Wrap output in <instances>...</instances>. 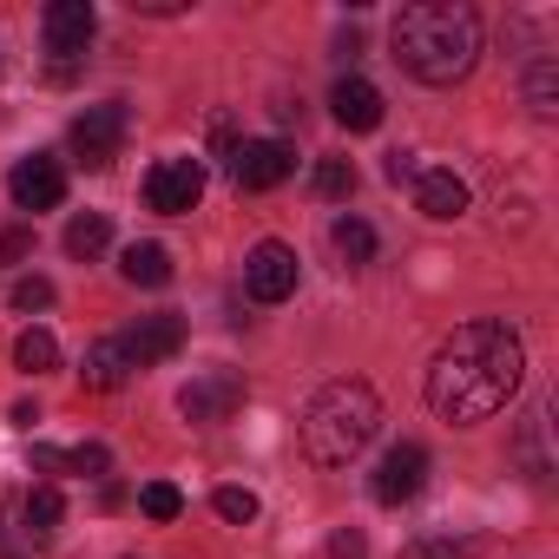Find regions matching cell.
Returning a JSON list of instances; mask_svg holds the SVG:
<instances>
[{
    "label": "cell",
    "instance_id": "1",
    "mask_svg": "<svg viewBox=\"0 0 559 559\" xmlns=\"http://www.w3.org/2000/svg\"><path fill=\"white\" fill-rule=\"evenodd\" d=\"M526 382V349L507 323H461L435 362H428V408L448 428H474L487 415H500Z\"/></svg>",
    "mask_w": 559,
    "mask_h": 559
},
{
    "label": "cell",
    "instance_id": "2",
    "mask_svg": "<svg viewBox=\"0 0 559 559\" xmlns=\"http://www.w3.org/2000/svg\"><path fill=\"white\" fill-rule=\"evenodd\" d=\"M389 40H395V60L421 86H454L480 60V14L461 8V0H415V8L395 14Z\"/></svg>",
    "mask_w": 559,
    "mask_h": 559
},
{
    "label": "cell",
    "instance_id": "3",
    "mask_svg": "<svg viewBox=\"0 0 559 559\" xmlns=\"http://www.w3.org/2000/svg\"><path fill=\"white\" fill-rule=\"evenodd\" d=\"M376 435H382V395L356 376L323 382L304 408V454L317 467H349Z\"/></svg>",
    "mask_w": 559,
    "mask_h": 559
},
{
    "label": "cell",
    "instance_id": "4",
    "mask_svg": "<svg viewBox=\"0 0 559 559\" xmlns=\"http://www.w3.org/2000/svg\"><path fill=\"white\" fill-rule=\"evenodd\" d=\"M297 276H304L297 250L276 243V237H263V243L243 257V290H250L257 304H290V297H297Z\"/></svg>",
    "mask_w": 559,
    "mask_h": 559
},
{
    "label": "cell",
    "instance_id": "5",
    "mask_svg": "<svg viewBox=\"0 0 559 559\" xmlns=\"http://www.w3.org/2000/svg\"><path fill=\"white\" fill-rule=\"evenodd\" d=\"M73 158L86 165V171H106L112 158H119V145H126V106L119 99H106V106H86L80 119H73Z\"/></svg>",
    "mask_w": 559,
    "mask_h": 559
},
{
    "label": "cell",
    "instance_id": "6",
    "mask_svg": "<svg viewBox=\"0 0 559 559\" xmlns=\"http://www.w3.org/2000/svg\"><path fill=\"white\" fill-rule=\"evenodd\" d=\"M237 408H243V376H230V369H204V376H191L178 389V415L198 421V428H217Z\"/></svg>",
    "mask_w": 559,
    "mask_h": 559
},
{
    "label": "cell",
    "instance_id": "7",
    "mask_svg": "<svg viewBox=\"0 0 559 559\" xmlns=\"http://www.w3.org/2000/svg\"><path fill=\"white\" fill-rule=\"evenodd\" d=\"M40 34H47L53 73L67 80V73H73V60L93 47V34H99V14L86 8V0H53V8H47V21H40Z\"/></svg>",
    "mask_w": 559,
    "mask_h": 559
},
{
    "label": "cell",
    "instance_id": "8",
    "mask_svg": "<svg viewBox=\"0 0 559 559\" xmlns=\"http://www.w3.org/2000/svg\"><path fill=\"white\" fill-rule=\"evenodd\" d=\"M421 487H428V448H421V441H395V448L376 461V474H369V493H376L382 507H408Z\"/></svg>",
    "mask_w": 559,
    "mask_h": 559
},
{
    "label": "cell",
    "instance_id": "9",
    "mask_svg": "<svg viewBox=\"0 0 559 559\" xmlns=\"http://www.w3.org/2000/svg\"><path fill=\"white\" fill-rule=\"evenodd\" d=\"M198 198H204V165L198 158H158L145 171V204L152 211L185 217V211H198Z\"/></svg>",
    "mask_w": 559,
    "mask_h": 559
},
{
    "label": "cell",
    "instance_id": "10",
    "mask_svg": "<svg viewBox=\"0 0 559 559\" xmlns=\"http://www.w3.org/2000/svg\"><path fill=\"white\" fill-rule=\"evenodd\" d=\"M290 171H297V152H290L284 139H250V145H237V158H230L237 191H276Z\"/></svg>",
    "mask_w": 559,
    "mask_h": 559
},
{
    "label": "cell",
    "instance_id": "11",
    "mask_svg": "<svg viewBox=\"0 0 559 559\" xmlns=\"http://www.w3.org/2000/svg\"><path fill=\"white\" fill-rule=\"evenodd\" d=\"M8 191H14V204H21V211H53V204L67 198V171H60V158H53V152H34V158H21V165H14Z\"/></svg>",
    "mask_w": 559,
    "mask_h": 559
},
{
    "label": "cell",
    "instance_id": "12",
    "mask_svg": "<svg viewBox=\"0 0 559 559\" xmlns=\"http://www.w3.org/2000/svg\"><path fill=\"white\" fill-rule=\"evenodd\" d=\"M185 349V317L158 310V317H139V330H126V356L132 369H152V362H171Z\"/></svg>",
    "mask_w": 559,
    "mask_h": 559
},
{
    "label": "cell",
    "instance_id": "13",
    "mask_svg": "<svg viewBox=\"0 0 559 559\" xmlns=\"http://www.w3.org/2000/svg\"><path fill=\"white\" fill-rule=\"evenodd\" d=\"M330 112H336L343 132H376V126H382V93H376L362 73H343V80L330 86Z\"/></svg>",
    "mask_w": 559,
    "mask_h": 559
},
{
    "label": "cell",
    "instance_id": "14",
    "mask_svg": "<svg viewBox=\"0 0 559 559\" xmlns=\"http://www.w3.org/2000/svg\"><path fill=\"white\" fill-rule=\"evenodd\" d=\"M415 211L435 217V224L461 217V211H467V178L448 171V165H421V178H415Z\"/></svg>",
    "mask_w": 559,
    "mask_h": 559
},
{
    "label": "cell",
    "instance_id": "15",
    "mask_svg": "<svg viewBox=\"0 0 559 559\" xmlns=\"http://www.w3.org/2000/svg\"><path fill=\"white\" fill-rule=\"evenodd\" d=\"M119 276H126L132 290H165V284H171V250H165V243H126Z\"/></svg>",
    "mask_w": 559,
    "mask_h": 559
},
{
    "label": "cell",
    "instance_id": "16",
    "mask_svg": "<svg viewBox=\"0 0 559 559\" xmlns=\"http://www.w3.org/2000/svg\"><path fill=\"white\" fill-rule=\"evenodd\" d=\"M126 376H132L126 336H99V343L86 349V362H80V382H86V389H119Z\"/></svg>",
    "mask_w": 559,
    "mask_h": 559
},
{
    "label": "cell",
    "instance_id": "17",
    "mask_svg": "<svg viewBox=\"0 0 559 559\" xmlns=\"http://www.w3.org/2000/svg\"><path fill=\"white\" fill-rule=\"evenodd\" d=\"M526 106H533V119H552L559 112V60H533L526 67Z\"/></svg>",
    "mask_w": 559,
    "mask_h": 559
},
{
    "label": "cell",
    "instance_id": "18",
    "mask_svg": "<svg viewBox=\"0 0 559 559\" xmlns=\"http://www.w3.org/2000/svg\"><path fill=\"white\" fill-rule=\"evenodd\" d=\"M21 520H27L34 539H47V533L67 520V493H60V487H34V493L21 500Z\"/></svg>",
    "mask_w": 559,
    "mask_h": 559
},
{
    "label": "cell",
    "instance_id": "19",
    "mask_svg": "<svg viewBox=\"0 0 559 559\" xmlns=\"http://www.w3.org/2000/svg\"><path fill=\"white\" fill-rule=\"evenodd\" d=\"M106 243H112V217L106 211H86V217L67 224V257H99Z\"/></svg>",
    "mask_w": 559,
    "mask_h": 559
},
{
    "label": "cell",
    "instance_id": "20",
    "mask_svg": "<svg viewBox=\"0 0 559 559\" xmlns=\"http://www.w3.org/2000/svg\"><path fill=\"white\" fill-rule=\"evenodd\" d=\"M14 362H21L27 376H53V369H60V343H53V330H21Z\"/></svg>",
    "mask_w": 559,
    "mask_h": 559
},
{
    "label": "cell",
    "instance_id": "21",
    "mask_svg": "<svg viewBox=\"0 0 559 559\" xmlns=\"http://www.w3.org/2000/svg\"><path fill=\"white\" fill-rule=\"evenodd\" d=\"M330 243H336L343 263H369V257H376V230H369L362 217H336V224H330Z\"/></svg>",
    "mask_w": 559,
    "mask_h": 559
},
{
    "label": "cell",
    "instance_id": "22",
    "mask_svg": "<svg viewBox=\"0 0 559 559\" xmlns=\"http://www.w3.org/2000/svg\"><path fill=\"white\" fill-rule=\"evenodd\" d=\"M139 507H145V520H158V526H171V520L185 513V493H178L171 480H152V487H139Z\"/></svg>",
    "mask_w": 559,
    "mask_h": 559
},
{
    "label": "cell",
    "instance_id": "23",
    "mask_svg": "<svg viewBox=\"0 0 559 559\" xmlns=\"http://www.w3.org/2000/svg\"><path fill=\"white\" fill-rule=\"evenodd\" d=\"M211 507H217V520H230V526H250V520H257V493H250V487H217Z\"/></svg>",
    "mask_w": 559,
    "mask_h": 559
},
{
    "label": "cell",
    "instance_id": "24",
    "mask_svg": "<svg viewBox=\"0 0 559 559\" xmlns=\"http://www.w3.org/2000/svg\"><path fill=\"white\" fill-rule=\"evenodd\" d=\"M8 304H14L21 317H34V310H53V276H21V284L8 290Z\"/></svg>",
    "mask_w": 559,
    "mask_h": 559
},
{
    "label": "cell",
    "instance_id": "25",
    "mask_svg": "<svg viewBox=\"0 0 559 559\" xmlns=\"http://www.w3.org/2000/svg\"><path fill=\"white\" fill-rule=\"evenodd\" d=\"M317 191H323V198H349V191H356V165H349V158H323V165H317Z\"/></svg>",
    "mask_w": 559,
    "mask_h": 559
},
{
    "label": "cell",
    "instance_id": "26",
    "mask_svg": "<svg viewBox=\"0 0 559 559\" xmlns=\"http://www.w3.org/2000/svg\"><path fill=\"white\" fill-rule=\"evenodd\" d=\"M67 467H73V474H86V480H106V474H112V448H99V441L67 448Z\"/></svg>",
    "mask_w": 559,
    "mask_h": 559
},
{
    "label": "cell",
    "instance_id": "27",
    "mask_svg": "<svg viewBox=\"0 0 559 559\" xmlns=\"http://www.w3.org/2000/svg\"><path fill=\"white\" fill-rule=\"evenodd\" d=\"M330 559H369V539L356 526H343V533H330Z\"/></svg>",
    "mask_w": 559,
    "mask_h": 559
},
{
    "label": "cell",
    "instance_id": "28",
    "mask_svg": "<svg viewBox=\"0 0 559 559\" xmlns=\"http://www.w3.org/2000/svg\"><path fill=\"white\" fill-rule=\"evenodd\" d=\"M461 552H467V546H454V539H415L402 559H461Z\"/></svg>",
    "mask_w": 559,
    "mask_h": 559
},
{
    "label": "cell",
    "instance_id": "29",
    "mask_svg": "<svg viewBox=\"0 0 559 559\" xmlns=\"http://www.w3.org/2000/svg\"><path fill=\"white\" fill-rule=\"evenodd\" d=\"M421 178V158L415 152H389V185H415Z\"/></svg>",
    "mask_w": 559,
    "mask_h": 559
},
{
    "label": "cell",
    "instance_id": "30",
    "mask_svg": "<svg viewBox=\"0 0 559 559\" xmlns=\"http://www.w3.org/2000/svg\"><path fill=\"white\" fill-rule=\"evenodd\" d=\"M34 250V230H0V263H21Z\"/></svg>",
    "mask_w": 559,
    "mask_h": 559
},
{
    "label": "cell",
    "instance_id": "31",
    "mask_svg": "<svg viewBox=\"0 0 559 559\" xmlns=\"http://www.w3.org/2000/svg\"><path fill=\"white\" fill-rule=\"evenodd\" d=\"M211 145H217V158H237V132H230V119L211 126Z\"/></svg>",
    "mask_w": 559,
    "mask_h": 559
},
{
    "label": "cell",
    "instance_id": "32",
    "mask_svg": "<svg viewBox=\"0 0 559 559\" xmlns=\"http://www.w3.org/2000/svg\"><path fill=\"white\" fill-rule=\"evenodd\" d=\"M34 467H67V448H53V441H34Z\"/></svg>",
    "mask_w": 559,
    "mask_h": 559
},
{
    "label": "cell",
    "instance_id": "33",
    "mask_svg": "<svg viewBox=\"0 0 559 559\" xmlns=\"http://www.w3.org/2000/svg\"><path fill=\"white\" fill-rule=\"evenodd\" d=\"M132 14H185V0H132Z\"/></svg>",
    "mask_w": 559,
    "mask_h": 559
}]
</instances>
